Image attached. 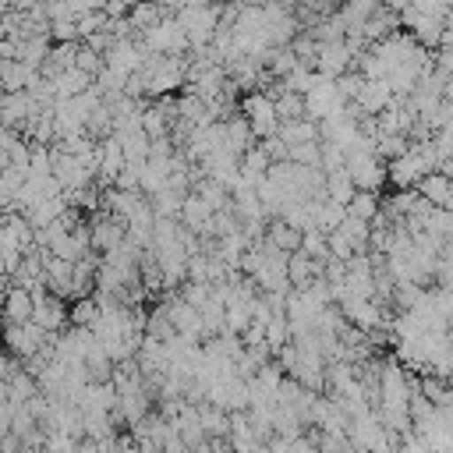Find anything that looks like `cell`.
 <instances>
[{
    "label": "cell",
    "mask_w": 453,
    "mask_h": 453,
    "mask_svg": "<svg viewBox=\"0 0 453 453\" xmlns=\"http://www.w3.org/2000/svg\"><path fill=\"white\" fill-rule=\"evenodd\" d=\"M92 248H99V251H110V248H117L120 241H127V219L124 216H117V212H110V209H103L96 219H92Z\"/></svg>",
    "instance_id": "obj_6"
},
{
    "label": "cell",
    "mask_w": 453,
    "mask_h": 453,
    "mask_svg": "<svg viewBox=\"0 0 453 453\" xmlns=\"http://www.w3.org/2000/svg\"><path fill=\"white\" fill-rule=\"evenodd\" d=\"M244 7H269V4H276V0H241Z\"/></svg>",
    "instance_id": "obj_16"
},
{
    "label": "cell",
    "mask_w": 453,
    "mask_h": 453,
    "mask_svg": "<svg viewBox=\"0 0 453 453\" xmlns=\"http://www.w3.org/2000/svg\"><path fill=\"white\" fill-rule=\"evenodd\" d=\"M4 308H7V322H28L32 311H35V290L21 287V283H11L7 297H4Z\"/></svg>",
    "instance_id": "obj_10"
},
{
    "label": "cell",
    "mask_w": 453,
    "mask_h": 453,
    "mask_svg": "<svg viewBox=\"0 0 453 453\" xmlns=\"http://www.w3.org/2000/svg\"><path fill=\"white\" fill-rule=\"evenodd\" d=\"M241 113L251 120V127H255L258 138L276 134L280 124H283L280 113H276V99H273L269 92H251V96H244V99H241Z\"/></svg>",
    "instance_id": "obj_2"
},
{
    "label": "cell",
    "mask_w": 453,
    "mask_h": 453,
    "mask_svg": "<svg viewBox=\"0 0 453 453\" xmlns=\"http://www.w3.org/2000/svg\"><path fill=\"white\" fill-rule=\"evenodd\" d=\"M418 191L432 202V205H442V209H453V177L439 166V170H428L421 180H418Z\"/></svg>",
    "instance_id": "obj_9"
},
{
    "label": "cell",
    "mask_w": 453,
    "mask_h": 453,
    "mask_svg": "<svg viewBox=\"0 0 453 453\" xmlns=\"http://www.w3.org/2000/svg\"><path fill=\"white\" fill-rule=\"evenodd\" d=\"M276 248H283V251H297L301 248V241H304V230L301 226H294V223H287L283 216L276 219V223H269V234H265Z\"/></svg>",
    "instance_id": "obj_12"
},
{
    "label": "cell",
    "mask_w": 453,
    "mask_h": 453,
    "mask_svg": "<svg viewBox=\"0 0 453 453\" xmlns=\"http://www.w3.org/2000/svg\"><path fill=\"white\" fill-rule=\"evenodd\" d=\"M354 191H357V184H354V177H350V170L343 166V170H329L326 173V195L329 198H336V202H350L354 198Z\"/></svg>",
    "instance_id": "obj_13"
},
{
    "label": "cell",
    "mask_w": 453,
    "mask_h": 453,
    "mask_svg": "<svg viewBox=\"0 0 453 453\" xmlns=\"http://www.w3.org/2000/svg\"><path fill=\"white\" fill-rule=\"evenodd\" d=\"M379 209H382V205H379L375 191H368V188H357V191H354V198L347 202V212H350V216H357V219H368V223L379 216Z\"/></svg>",
    "instance_id": "obj_14"
},
{
    "label": "cell",
    "mask_w": 453,
    "mask_h": 453,
    "mask_svg": "<svg viewBox=\"0 0 453 453\" xmlns=\"http://www.w3.org/2000/svg\"><path fill=\"white\" fill-rule=\"evenodd\" d=\"M382 4H386V7H396V11H403L411 0H382Z\"/></svg>",
    "instance_id": "obj_17"
},
{
    "label": "cell",
    "mask_w": 453,
    "mask_h": 453,
    "mask_svg": "<svg viewBox=\"0 0 453 453\" xmlns=\"http://www.w3.org/2000/svg\"><path fill=\"white\" fill-rule=\"evenodd\" d=\"M166 18V4L163 0H138V4H131V11H127V21H131V28L142 35V32H149L152 25H159Z\"/></svg>",
    "instance_id": "obj_11"
},
{
    "label": "cell",
    "mask_w": 453,
    "mask_h": 453,
    "mask_svg": "<svg viewBox=\"0 0 453 453\" xmlns=\"http://www.w3.org/2000/svg\"><path fill=\"white\" fill-rule=\"evenodd\" d=\"M46 340H50V333L35 319H28V322H7V354L21 357V361L35 357L46 347Z\"/></svg>",
    "instance_id": "obj_3"
},
{
    "label": "cell",
    "mask_w": 453,
    "mask_h": 453,
    "mask_svg": "<svg viewBox=\"0 0 453 453\" xmlns=\"http://www.w3.org/2000/svg\"><path fill=\"white\" fill-rule=\"evenodd\" d=\"M219 14H223V11H219V7H209V4L180 7V11H177V18H180V25H184V32H188V39H191L195 50L212 42V35H216V28H219Z\"/></svg>",
    "instance_id": "obj_1"
},
{
    "label": "cell",
    "mask_w": 453,
    "mask_h": 453,
    "mask_svg": "<svg viewBox=\"0 0 453 453\" xmlns=\"http://www.w3.org/2000/svg\"><path fill=\"white\" fill-rule=\"evenodd\" d=\"M142 42L152 53H184V46H191L180 18H163L159 25H152L149 32H142Z\"/></svg>",
    "instance_id": "obj_4"
},
{
    "label": "cell",
    "mask_w": 453,
    "mask_h": 453,
    "mask_svg": "<svg viewBox=\"0 0 453 453\" xmlns=\"http://www.w3.org/2000/svg\"><path fill=\"white\" fill-rule=\"evenodd\" d=\"M354 67V46L347 39H333V42H322L319 46V60H315V71L329 74V78H340L343 71Z\"/></svg>",
    "instance_id": "obj_7"
},
{
    "label": "cell",
    "mask_w": 453,
    "mask_h": 453,
    "mask_svg": "<svg viewBox=\"0 0 453 453\" xmlns=\"http://www.w3.org/2000/svg\"><path fill=\"white\" fill-rule=\"evenodd\" d=\"M304 103H308V117H311V120H326L329 113H336V110L347 106V96L340 92L336 78L322 74V78L315 81V88L304 96Z\"/></svg>",
    "instance_id": "obj_5"
},
{
    "label": "cell",
    "mask_w": 453,
    "mask_h": 453,
    "mask_svg": "<svg viewBox=\"0 0 453 453\" xmlns=\"http://www.w3.org/2000/svg\"><path fill=\"white\" fill-rule=\"evenodd\" d=\"M319 142V138H315ZM315 142H297L290 145V159L294 163H304V166H322V149Z\"/></svg>",
    "instance_id": "obj_15"
},
{
    "label": "cell",
    "mask_w": 453,
    "mask_h": 453,
    "mask_svg": "<svg viewBox=\"0 0 453 453\" xmlns=\"http://www.w3.org/2000/svg\"><path fill=\"white\" fill-rule=\"evenodd\" d=\"M32 319H35L46 333H57V329L64 326V319H67V311H64V297L53 294L50 287H35V311H32Z\"/></svg>",
    "instance_id": "obj_8"
}]
</instances>
